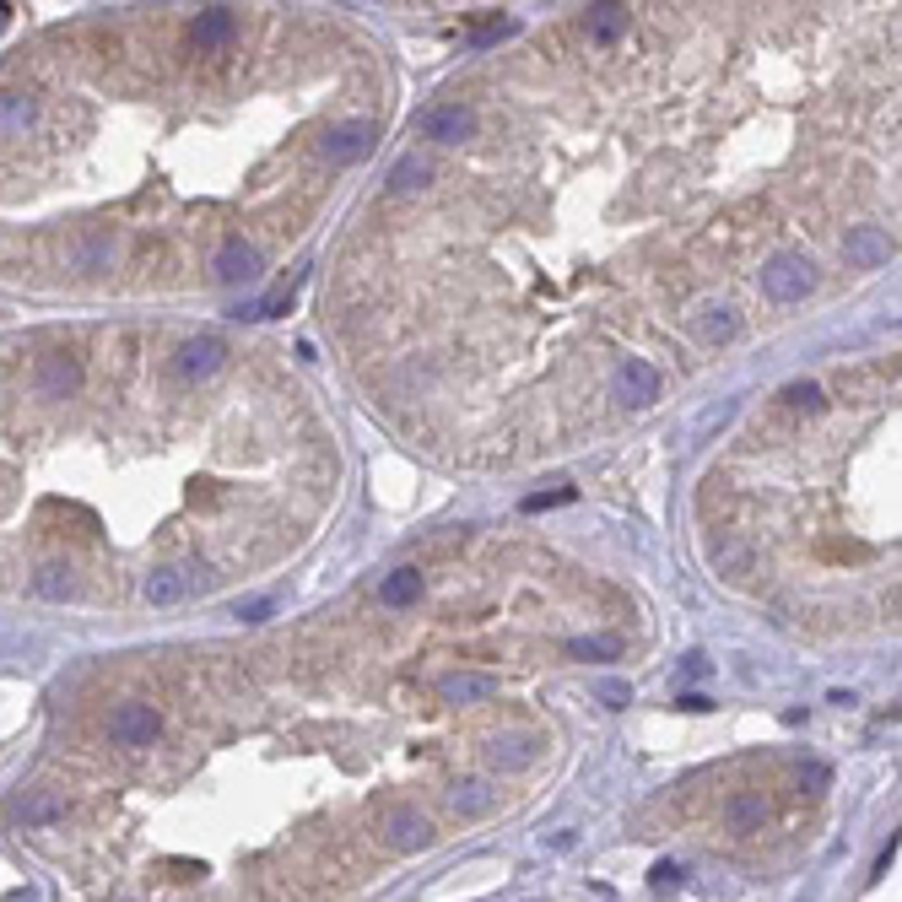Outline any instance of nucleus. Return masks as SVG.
Returning a JSON list of instances; mask_svg holds the SVG:
<instances>
[{
    "label": "nucleus",
    "instance_id": "f257e3e1",
    "mask_svg": "<svg viewBox=\"0 0 902 902\" xmlns=\"http://www.w3.org/2000/svg\"><path fill=\"white\" fill-rule=\"evenodd\" d=\"M811 287H816V270H811L805 255H773L762 265V292L773 303H800Z\"/></svg>",
    "mask_w": 902,
    "mask_h": 902
},
{
    "label": "nucleus",
    "instance_id": "f03ea898",
    "mask_svg": "<svg viewBox=\"0 0 902 902\" xmlns=\"http://www.w3.org/2000/svg\"><path fill=\"white\" fill-rule=\"evenodd\" d=\"M109 735H114V746H152L163 735V719L146 703H120L114 719H109Z\"/></svg>",
    "mask_w": 902,
    "mask_h": 902
},
{
    "label": "nucleus",
    "instance_id": "7ed1b4c3",
    "mask_svg": "<svg viewBox=\"0 0 902 902\" xmlns=\"http://www.w3.org/2000/svg\"><path fill=\"white\" fill-rule=\"evenodd\" d=\"M320 152L330 163H363L374 152V125L368 120H346V125H330L320 141Z\"/></svg>",
    "mask_w": 902,
    "mask_h": 902
},
{
    "label": "nucleus",
    "instance_id": "20e7f679",
    "mask_svg": "<svg viewBox=\"0 0 902 902\" xmlns=\"http://www.w3.org/2000/svg\"><path fill=\"white\" fill-rule=\"evenodd\" d=\"M33 385H38V394H44V400H70V389L81 385V368H76V357H70V352H49V357H38Z\"/></svg>",
    "mask_w": 902,
    "mask_h": 902
},
{
    "label": "nucleus",
    "instance_id": "39448f33",
    "mask_svg": "<svg viewBox=\"0 0 902 902\" xmlns=\"http://www.w3.org/2000/svg\"><path fill=\"white\" fill-rule=\"evenodd\" d=\"M222 357H227V346L216 341V335H194L179 346V357H174V368H179V379H211L216 368H222Z\"/></svg>",
    "mask_w": 902,
    "mask_h": 902
},
{
    "label": "nucleus",
    "instance_id": "423d86ee",
    "mask_svg": "<svg viewBox=\"0 0 902 902\" xmlns=\"http://www.w3.org/2000/svg\"><path fill=\"white\" fill-rule=\"evenodd\" d=\"M616 400L622 405H654L659 400V368L644 357H627L622 374H616Z\"/></svg>",
    "mask_w": 902,
    "mask_h": 902
},
{
    "label": "nucleus",
    "instance_id": "0eeeda50",
    "mask_svg": "<svg viewBox=\"0 0 902 902\" xmlns=\"http://www.w3.org/2000/svg\"><path fill=\"white\" fill-rule=\"evenodd\" d=\"M385 838H389V848H400V854H416V848H427V843H433V822H427L422 811L400 805V811H389Z\"/></svg>",
    "mask_w": 902,
    "mask_h": 902
},
{
    "label": "nucleus",
    "instance_id": "6e6552de",
    "mask_svg": "<svg viewBox=\"0 0 902 902\" xmlns=\"http://www.w3.org/2000/svg\"><path fill=\"white\" fill-rule=\"evenodd\" d=\"M422 130H427L433 141H444V146H459V141L476 135V114H470L465 103H444V109H427V114H422Z\"/></svg>",
    "mask_w": 902,
    "mask_h": 902
},
{
    "label": "nucleus",
    "instance_id": "1a4fd4ad",
    "mask_svg": "<svg viewBox=\"0 0 902 902\" xmlns=\"http://www.w3.org/2000/svg\"><path fill=\"white\" fill-rule=\"evenodd\" d=\"M233 33H238V16H233L227 5H211V11H200V16L190 22V44H194V49H222Z\"/></svg>",
    "mask_w": 902,
    "mask_h": 902
},
{
    "label": "nucleus",
    "instance_id": "9d476101",
    "mask_svg": "<svg viewBox=\"0 0 902 902\" xmlns=\"http://www.w3.org/2000/svg\"><path fill=\"white\" fill-rule=\"evenodd\" d=\"M33 125H38V98L22 87H5L0 92V135H27Z\"/></svg>",
    "mask_w": 902,
    "mask_h": 902
},
{
    "label": "nucleus",
    "instance_id": "9b49d317",
    "mask_svg": "<svg viewBox=\"0 0 902 902\" xmlns=\"http://www.w3.org/2000/svg\"><path fill=\"white\" fill-rule=\"evenodd\" d=\"M216 276H222V281H255L259 276V249L255 244H244V238H227V244L216 249Z\"/></svg>",
    "mask_w": 902,
    "mask_h": 902
},
{
    "label": "nucleus",
    "instance_id": "f8f14e48",
    "mask_svg": "<svg viewBox=\"0 0 902 902\" xmlns=\"http://www.w3.org/2000/svg\"><path fill=\"white\" fill-rule=\"evenodd\" d=\"M11 816L27 822V827H49V822H65V816H70V805H65L60 794H22V800L11 805Z\"/></svg>",
    "mask_w": 902,
    "mask_h": 902
},
{
    "label": "nucleus",
    "instance_id": "ddd939ff",
    "mask_svg": "<svg viewBox=\"0 0 902 902\" xmlns=\"http://www.w3.org/2000/svg\"><path fill=\"white\" fill-rule=\"evenodd\" d=\"M848 259L854 265H887L892 259V244H887V233L881 227H848Z\"/></svg>",
    "mask_w": 902,
    "mask_h": 902
},
{
    "label": "nucleus",
    "instance_id": "4468645a",
    "mask_svg": "<svg viewBox=\"0 0 902 902\" xmlns=\"http://www.w3.org/2000/svg\"><path fill=\"white\" fill-rule=\"evenodd\" d=\"M438 692H444L449 703H487V698L498 692V681H492V676H476V670H459V676H444V681H438Z\"/></svg>",
    "mask_w": 902,
    "mask_h": 902
},
{
    "label": "nucleus",
    "instance_id": "2eb2a0df",
    "mask_svg": "<svg viewBox=\"0 0 902 902\" xmlns=\"http://www.w3.org/2000/svg\"><path fill=\"white\" fill-rule=\"evenodd\" d=\"M487 757H492V768L519 773V768H530V762H535V740H530V735H498V740L487 746Z\"/></svg>",
    "mask_w": 902,
    "mask_h": 902
},
{
    "label": "nucleus",
    "instance_id": "dca6fc26",
    "mask_svg": "<svg viewBox=\"0 0 902 902\" xmlns=\"http://www.w3.org/2000/svg\"><path fill=\"white\" fill-rule=\"evenodd\" d=\"M379 600H385L389 611H405V605H416V600H422V574H416V568H394V574L379 583Z\"/></svg>",
    "mask_w": 902,
    "mask_h": 902
},
{
    "label": "nucleus",
    "instance_id": "f3484780",
    "mask_svg": "<svg viewBox=\"0 0 902 902\" xmlns=\"http://www.w3.org/2000/svg\"><path fill=\"white\" fill-rule=\"evenodd\" d=\"M724 822H730V833H762V822H768L762 794H735V800L724 805Z\"/></svg>",
    "mask_w": 902,
    "mask_h": 902
},
{
    "label": "nucleus",
    "instance_id": "a211bd4d",
    "mask_svg": "<svg viewBox=\"0 0 902 902\" xmlns=\"http://www.w3.org/2000/svg\"><path fill=\"white\" fill-rule=\"evenodd\" d=\"M70 265L76 270H109L114 265V238L109 233H87L81 244H70Z\"/></svg>",
    "mask_w": 902,
    "mask_h": 902
},
{
    "label": "nucleus",
    "instance_id": "6ab92c4d",
    "mask_svg": "<svg viewBox=\"0 0 902 902\" xmlns=\"http://www.w3.org/2000/svg\"><path fill=\"white\" fill-rule=\"evenodd\" d=\"M33 594H38V600H70V594H76L70 563H44V568L33 574Z\"/></svg>",
    "mask_w": 902,
    "mask_h": 902
},
{
    "label": "nucleus",
    "instance_id": "aec40b11",
    "mask_svg": "<svg viewBox=\"0 0 902 902\" xmlns=\"http://www.w3.org/2000/svg\"><path fill=\"white\" fill-rule=\"evenodd\" d=\"M449 805L459 816H481V811H492V783H481V778H465L459 789L449 794Z\"/></svg>",
    "mask_w": 902,
    "mask_h": 902
},
{
    "label": "nucleus",
    "instance_id": "412c9836",
    "mask_svg": "<svg viewBox=\"0 0 902 902\" xmlns=\"http://www.w3.org/2000/svg\"><path fill=\"white\" fill-rule=\"evenodd\" d=\"M185 589H190V583H185L179 568H157V574L146 579V600H152V605H174V600H185Z\"/></svg>",
    "mask_w": 902,
    "mask_h": 902
},
{
    "label": "nucleus",
    "instance_id": "4be33fe9",
    "mask_svg": "<svg viewBox=\"0 0 902 902\" xmlns=\"http://www.w3.org/2000/svg\"><path fill=\"white\" fill-rule=\"evenodd\" d=\"M583 22H589V33H594V38H616V33H627V22H633V16H627V5H589V16H583Z\"/></svg>",
    "mask_w": 902,
    "mask_h": 902
},
{
    "label": "nucleus",
    "instance_id": "5701e85b",
    "mask_svg": "<svg viewBox=\"0 0 902 902\" xmlns=\"http://www.w3.org/2000/svg\"><path fill=\"white\" fill-rule=\"evenodd\" d=\"M427 185V163H416V157H405V163H394V174H389V190L394 194H411Z\"/></svg>",
    "mask_w": 902,
    "mask_h": 902
},
{
    "label": "nucleus",
    "instance_id": "b1692460",
    "mask_svg": "<svg viewBox=\"0 0 902 902\" xmlns=\"http://www.w3.org/2000/svg\"><path fill=\"white\" fill-rule=\"evenodd\" d=\"M568 654H574V659H616V654H622V638H574Z\"/></svg>",
    "mask_w": 902,
    "mask_h": 902
},
{
    "label": "nucleus",
    "instance_id": "393cba45",
    "mask_svg": "<svg viewBox=\"0 0 902 902\" xmlns=\"http://www.w3.org/2000/svg\"><path fill=\"white\" fill-rule=\"evenodd\" d=\"M735 330H740V320H735L730 309H703V335H709V341H730Z\"/></svg>",
    "mask_w": 902,
    "mask_h": 902
},
{
    "label": "nucleus",
    "instance_id": "a878e982",
    "mask_svg": "<svg viewBox=\"0 0 902 902\" xmlns=\"http://www.w3.org/2000/svg\"><path fill=\"white\" fill-rule=\"evenodd\" d=\"M783 405H794V411H822V389L811 385V379H800V385L783 389Z\"/></svg>",
    "mask_w": 902,
    "mask_h": 902
},
{
    "label": "nucleus",
    "instance_id": "bb28decb",
    "mask_svg": "<svg viewBox=\"0 0 902 902\" xmlns=\"http://www.w3.org/2000/svg\"><path fill=\"white\" fill-rule=\"evenodd\" d=\"M498 38H509V22H503V16H492L487 27H476V33H470V44H476V49H487V44H498Z\"/></svg>",
    "mask_w": 902,
    "mask_h": 902
},
{
    "label": "nucleus",
    "instance_id": "cd10ccee",
    "mask_svg": "<svg viewBox=\"0 0 902 902\" xmlns=\"http://www.w3.org/2000/svg\"><path fill=\"white\" fill-rule=\"evenodd\" d=\"M557 503H574V487H563V492H535V498H524V509H530V514H541V509H557Z\"/></svg>",
    "mask_w": 902,
    "mask_h": 902
},
{
    "label": "nucleus",
    "instance_id": "c85d7f7f",
    "mask_svg": "<svg viewBox=\"0 0 902 902\" xmlns=\"http://www.w3.org/2000/svg\"><path fill=\"white\" fill-rule=\"evenodd\" d=\"M600 698H605L611 709H627V703H633V687H622V681H600Z\"/></svg>",
    "mask_w": 902,
    "mask_h": 902
},
{
    "label": "nucleus",
    "instance_id": "c756f323",
    "mask_svg": "<svg viewBox=\"0 0 902 902\" xmlns=\"http://www.w3.org/2000/svg\"><path fill=\"white\" fill-rule=\"evenodd\" d=\"M676 881H681V865H670V859H665V865H654V892H670Z\"/></svg>",
    "mask_w": 902,
    "mask_h": 902
},
{
    "label": "nucleus",
    "instance_id": "7c9ffc66",
    "mask_svg": "<svg viewBox=\"0 0 902 902\" xmlns=\"http://www.w3.org/2000/svg\"><path fill=\"white\" fill-rule=\"evenodd\" d=\"M827 778L833 773H827L822 762H805V768H800V783H811V789H827Z\"/></svg>",
    "mask_w": 902,
    "mask_h": 902
},
{
    "label": "nucleus",
    "instance_id": "2f4dec72",
    "mask_svg": "<svg viewBox=\"0 0 902 902\" xmlns=\"http://www.w3.org/2000/svg\"><path fill=\"white\" fill-rule=\"evenodd\" d=\"M238 616H244V622H265V616H270V600H249V605H238Z\"/></svg>",
    "mask_w": 902,
    "mask_h": 902
},
{
    "label": "nucleus",
    "instance_id": "473e14b6",
    "mask_svg": "<svg viewBox=\"0 0 902 902\" xmlns=\"http://www.w3.org/2000/svg\"><path fill=\"white\" fill-rule=\"evenodd\" d=\"M892 859H898V838L881 848V859H876V876H887V870H892Z\"/></svg>",
    "mask_w": 902,
    "mask_h": 902
},
{
    "label": "nucleus",
    "instance_id": "72a5a7b5",
    "mask_svg": "<svg viewBox=\"0 0 902 902\" xmlns=\"http://www.w3.org/2000/svg\"><path fill=\"white\" fill-rule=\"evenodd\" d=\"M5 22H11V5H0V27H5Z\"/></svg>",
    "mask_w": 902,
    "mask_h": 902
}]
</instances>
